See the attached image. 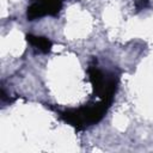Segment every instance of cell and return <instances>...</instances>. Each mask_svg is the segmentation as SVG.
<instances>
[{
	"label": "cell",
	"instance_id": "obj_1",
	"mask_svg": "<svg viewBox=\"0 0 153 153\" xmlns=\"http://www.w3.org/2000/svg\"><path fill=\"white\" fill-rule=\"evenodd\" d=\"M111 102L102 99V102L93 105H85L74 110H66L61 112V118L73 127L80 129L90 124L99 122L109 109Z\"/></svg>",
	"mask_w": 153,
	"mask_h": 153
},
{
	"label": "cell",
	"instance_id": "obj_2",
	"mask_svg": "<svg viewBox=\"0 0 153 153\" xmlns=\"http://www.w3.org/2000/svg\"><path fill=\"white\" fill-rule=\"evenodd\" d=\"M87 73H88V78L93 87L94 94L100 97L102 99L112 102V98L117 87V79L115 76L105 79L103 72L99 71L96 67V65H91L87 68Z\"/></svg>",
	"mask_w": 153,
	"mask_h": 153
},
{
	"label": "cell",
	"instance_id": "obj_3",
	"mask_svg": "<svg viewBox=\"0 0 153 153\" xmlns=\"http://www.w3.org/2000/svg\"><path fill=\"white\" fill-rule=\"evenodd\" d=\"M63 0H32V4L27 7L26 18L27 20H36L44 16H56Z\"/></svg>",
	"mask_w": 153,
	"mask_h": 153
},
{
	"label": "cell",
	"instance_id": "obj_4",
	"mask_svg": "<svg viewBox=\"0 0 153 153\" xmlns=\"http://www.w3.org/2000/svg\"><path fill=\"white\" fill-rule=\"evenodd\" d=\"M26 41L35 48H37L39 51L44 53V54H48L50 50H51V47H53V43L49 38L47 37H43V36H35V35H26Z\"/></svg>",
	"mask_w": 153,
	"mask_h": 153
},
{
	"label": "cell",
	"instance_id": "obj_5",
	"mask_svg": "<svg viewBox=\"0 0 153 153\" xmlns=\"http://www.w3.org/2000/svg\"><path fill=\"white\" fill-rule=\"evenodd\" d=\"M148 1L149 0H134V4H135V7L137 11H141L143 10L145 7L148 6Z\"/></svg>",
	"mask_w": 153,
	"mask_h": 153
}]
</instances>
